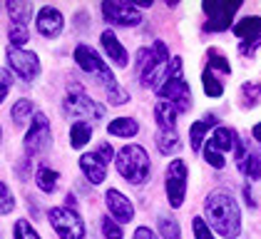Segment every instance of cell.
Wrapping results in <instances>:
<instances>
[{"label": "cell", "instance_id": "1", "mask_svg": "<svg viewBox=\"0 0 261 239\" xmlns=\"http://www.w3.org/2000/svg\"><path fill=\"white\" fill-rule=\"evenodd\" d=\"M204 214L209 227L224 239H237L241 234V209L239 202L226 189H214L204 199Z\"/></svg>", "mask_w": 261, "mask_h": 239}, {"label": "cell", "instance_id": "2", "mask_svg": "<svg viewBox=\"0 0 261 239\" xmlns=\"http://www.w3.org/2000/svg\"><path fill=\"white\" fill-rule=\"evenodd\" d=\"M169 50L162 40H154L149 47H140L137 50V73H140V80L144 87H157L160 85L162 75L169 65Z\"/></svg>", "mask_w": 261, "mask_h": 239}, {"label": "cell", "instance_id": "3", "mask_svg": "<svg viewBox=\"0 0 261 239\" xmlns=\"http://www.w3.org/2000/svg\"><path fill=\"white\" fill-rule=\"evenodd\" d=\"M115 164H117V172L129 184H142L149 177V167H152L149 155L142 145H124L115 155Z\"/></svg>", "mask_w": 261, "mask_h": 239}, {"label": "cell", "instance_id": "4", "mask_svg": "<svg viewBox=\"0 0 261 239\" xmlns=\"http://www.w3.org/2000/svg\"><path fill=\"white\" fill-rule=\"evenodd\" d=\"M75 62H77V67H80L82 73H87V75L100 80L102 85L107 87V92H112V90L120 87L115 75H112V70L107 67V62H102L97 50H92L90 45H77L75 47Z\"/></svg>", "mask_w": 261, "mask_h": 239}, {"label": "cell", "instance_id": "5", "mask_svg": "<svg viewBox=\"0 0 261 239\" xmlns=\"http://www.w3.org/2000/svg\"><path fill=\"white\" fill-rule=\"evenodd\" d=\"M62 112H65L67 117L77 119V122H87V119L100 122V119L105 117V107H102L100 102H95L92 98H87L77 87H72V90L67 92V98L62 102Z\"/></svg>", "mask_w": 261, "mask_h": 239}, {"label": "cell", "instance_id": "6", "mask_svg": "<svg viewBox=\"0 0 261 239\" xmlns=\"http://www.w3.org/2000/svg\"><path fill=\"white\" fill-rule=\"evenodd\" d=\"M47 219L60 239H85V222L72 207H53Z\"/></svg>", "mask_w": 261, "mask_h": 239}, {"label": "cell", "instance_id": "7", "mask_svg": "<svg viewBox=\"0 0 261 239\" xmlns=\"http://www.w3.org/2000/svg\"><path fill=\"white\" fill-rule=\"evenodd\" d=\"M154 92L160 95V100H167L172 102L179 112H187L192 107V90L187 85V80L181 75H174V78H162L160 85L154 87Z\"/></svg>", "mask_w": 261, "mask_h": 239}, {"label": "cell", "instance_id": "8", "mask_svg": "<svg viewBox=\"0 0 261 239\" xmlns=\"http://www.w3.org/2000/svg\"><path fill=\"white\" fill-rule=\"evenodd\" d=\"M164 189H167V202L179 209L187 197V164L181 159H172L164 175Z\"/></svg>", "mask_w": 261, "mask_h": 239}, {"label": "cell", "instance_id": "9", "mask_svg": "<svg viewBox=\"0 0 261 239\" xmlns=\"http://www.w3.org/2000/svg\"><path fill=\"white\" fill-rule=\"evenodd\" d=\"M5 55H8V62H10V70H13L22 82H33V80L40 75V58H38L33 50L8 47Z\"/></svg>", "mask_w": 261, "mask_h": 239}, {"label": "cell", "instance_id": "10", "mask_svg": "<svg viewBox=\"0 0 261 239\" xmlns=\"http://www.w3.org/2000/svg\"><path fill=\"white\" fill-rule=\"evenodd\" d=\"M22 145H25L28 157L42 155V152L50 147V122H47V117H45L42 112H35V117H33L28 132H25Z\"/></svg>", "mask_w": 261, "mask_h": 239}, {"label": "cell", "instance_id": "11", "mask_svg": "<svg viewBox=\"0 0 261 239\" xmlns=\"http://www.w3.org/2000/svg\"><path fill=\"white\" fill-rule=\"evenodd\" d=\"M201 10L206 13L204 30L219 33V30H226V28L234 22V15H237V10H239V3H204Z\"/></svg>", "mask_w": 261, "mask_h": 239}, {"label": "cell", "instance_id": "12", "mask_svg": "<svg viewBox=\"0 0 261 239\" xmlns=\"http://www.w3.org/2000/svg\"><path fill=\"white\" fill-rule=\"evenodd\" d=\"M102 18L112 25H124V28H135L142 22V10L135 8L132 3H115V0H107L102 3Z\"/></svg>", "mask_w": 261, "mask_h": 239}, {"label": "cell", "instance_id": "13", "mask_svg": "<svg viewBox=\"0 0 261 239\" xmlns=\"http://www.w3.org/2000/svg\"><path fill=\"white\" fill-rule=\"evenodd\" d=\"M234 33L244 40V47H239L241 53L251 55V50L261 45V18L259 15H249V18H241L239 22H234Z\"/></svg>", "mask_w": 261, "mask_h": 239}, {"label": "cell", "instance_id": "14", "mask_svg": "<svg viewBox=\"0 0 261 239\" xmlns=\"http://www.w3.org/2000/svg\"><path fill=\"white\" fill-rule=\"evenodd\" d=\"M35 25H38V33L42 38H58L62 33V28H65V18H62V13L58 8L45 5L38 13V22Z\"/></svg>", "mask_w": 261, "mask_h": 239}, {"label": "cell", "instance_id": "15", "mask_svg": "<svg viewBox=\"0 0 261 239\" xmlns=\"http://www.w3.org/2000/svg\"><path fill=\"white\" fill-rule=\"evenodd\" d=\"M105 204H107L112 219H117L122 224L135 219V207H132V202L124 197L120 189H107V192H105Z\"/></svg>", "mask_w": 261, "mask_h": 239}, {"label": "cell", "instance_id": "16", "mask_svg": "<svg viewBox=\"0 0 261 239\" xmlns=\"http://www.w3.org/2000/svg\"><path fill=\"white\" fill-rule=\"evenodd\" d=\"M100 42H102V47H105V53H107V58L112 60L117 67H127L129 65V55H127L124 45L117 40L115 30H102Z\"/></svg>", "mask_w": 261, "mask_h": 239}, {"label": "cell", "instance_id": "17", "mask_svg": "<svg viewBox=\"0 0 261 239\" xmlns=\"http://www.w3.org/2000/svg\"><path fill=\"white\" fill-rule=\"evenodd\" d=\"M80 170L85 172V177L90 184H102L107 177V164L97 157V152H87L80 157Z\"/></svg>", "mask_w": 261, "mask_h": 239}, {"label": "cell", "instance_id": "18", "mask_svg": "<svg viewBox=\"0 0 261 239\" xmlns=\"http://www.w3.org/2000/svg\"><path fill=\"white\" fill-rule=\"evenodd\" d=\"M214 127H217V117H214V115H204V117H199L192 125L189 142H192V150H194V152H201V147H204V142H206V132L214 130Z\"/></svg>", "mask_w": 261, "mask_h": 239}, {"label": "cell", "instance_id": "19", "mask_svg": "<svg viewBox=\"0 0 261 239\" xmlns=\"http://www.w3.org/2000/svg\"><path fill=\"white\" fill-rule=\"evenodd\" d=\"M177 117H179V110L167 102V100H160L157 107H154V119L160 125V130H177Z\"/></svg>", "mask_w": 261, "mask_h": 239}, {"label": "cell", "instance_id": "20", "mask_svg": "<svg viewBox=\"0 0 261 239\" xmlns=\"http://www.w3.org/2000/svg\"><path fill=\"white\" fill-rule=\"evenodd\" d=\"M234 139H237V132L234 130H229V127H214V132H212V137L206 139L204 145L206 147H212V150H217V152H229V150H234Z\"/></svg>", "mask_w": 261, "mask_h": 239}, {"label": "cell", "instance_id": "21", "mask_svg": "<svg viewBox=\"0 0 261 239\" xmlns=\"http://www.w3.org/2000/svg\"><path fill=\"white\" fill-rule=\"evenodd\" d=\"M107 132L115 137H135L140 132V122L135 117H117L107 125Z\"/></svg>", "mask_w": 261, "mask_h": 239}, {"label": "cell", "instance_id": "22", "mask_svg": "<svg viewBox=\"0 0 261 239\" xmlns=\"http://www.w3.org/2000/svg\"><path fill=\"white\" fill-rule=\"evenodd\" d=\"M58 182H60V175L53 170V167H47V164H40L38 167V172H35V184L40 187L42 192H55L58 189Z\"/></svg>", "mask_w": 261, "mask_h": 239}, {"label": "cell", "instance_id": "23", "mask_svg": "<svg viewBox=\"0 0 261 239\" xmlns=\"http://www.w3.org/2000/svg\"><path fill=\"white\" fill-rule=\"evenodd\" d=\"M5 8H8V15H10V22H13V25H25V28H28L30 15H33V5H30V3L10 0Z\"/></svg>", "mask_w": 261, "mask_h": 239}, {"label": "cell", "instance_id": "24", "mask_svg": "<svg viewBox=\"0 0 261 239\" xmlns=\"http://www.w3.org/2000/svg\"><path fill=\"white\" fill-rule=\"evenodd\" d=\"M90 139H92L90 122H72V127H70V145H72L75 150H82Z\"/></svg>", "mask_w": 261, "mask_h": 239}, {"label": "cell", "instance_id": "25", "mask_svg": "<svg viewBox=\"0 0 261 239\" xmlns=\"http://www.w3.org/2000/svg\"><path fill=\"white\" fill-rule=\"evenodd\" d=\"M239 172L246 179H259L261 177V157L256 152H246L239 159Z\"/></svg>", "mask_w": 261, "mask_h": 239}, {"label": "cell", "instance_id": "26", "mask_svg": "<svg viewBox=\"0 0 261 239\" xmlns=\"http://www.w3.org/2000/svg\"><path fill=\"white\" fill-rule=\"evenodd\" d=\"M157 150L162 155H174L179 150V135L177 130H160L157 132Z\"/></svg>", "mask_w": 261, "mask_h": 239}, {"label": "cell", "instance_id": "27", "mask_svg": "<svg viewBox=\"0 0 261 239\" xmlns=\"http://www.w3.org/2000/svg\"><path fill=\"white\" fill-rule=\"evenodd\" d=\"M30 117H35V102L28 98H20L13 105V122L15 125H28Z\"/></svg>", "mask_w": 261, "mask_h": 239}, {"label": "cell", "instance_id": "28", "mask_svg": "<svg viewBox=\"0 0 261 239\" xmlns=\"http://www.w3.org/2000/svg\"><path fill=\"white\" fill-rule=\"evenodd\" d=\"M201 85H204L206 98H221L224 95V82H219V78H214V70H209V67H204V73H201Z\"/></svg>", "mask_w": 261, "mask_h": 239}, {"label": "cell", "instance_id": "29", "mask_svg": "<svg viewBox=\"0 0 261 239\" xmlns=\"http://www.w3.org/2000/svg\"><path fill=\"white\" fill-rule=\"evenodd\" d=\"M239 95H241L244 107H254V105L261 100V82H244L241 90H239Z\"/></svg>", "mask_w": 261, "mask_h": 239}, {"label": "cell", "instance_id": "30", "mask_svg": "<svg viewBox=\"0 0 261 239\" xmlns=\"http://www.w3.org/2000/svg\"><path fill=\"white\" fill-rule=\"evenodd\" d=\"M160 234H162V239H181L179 222L174 217H169V214L160 217Z\"/></svg>", "mask_w": 261, "mask_h": 239}, {"label": "cell", "instance_id": "31", "mask_svg": "<svg viewBox=\"0 0 261 239\" xmlns=\"http://www.w3.org/2000/svg\"><path fill=\"white\" fill-rule=\"evenodd\" d=\"M100 227H102V237H105V239H124L122 224L117 222V219H112V217H102Z\"/></svg>", "mask_w": 261, "mask_h": 239}, {"label": "cell", "instance_id": "32", "mask_svg": "<svg viewBox=\"0 0 261 239\" xmlns=\"http://www.w3.org/2000/svg\"><path fill=\"white\" fill-rule=\"evenodd\" d=\"M8 40H10V47H22V45L30 40V33H28V28H25V25H13V22H10Z\"/></svg>", "mask_w": 261, "mask_h": 239}, {"label": "cell", "instance_id": "33", "mask_svg": "<svg viewBox=\"0 0 261 239\" xmlns=\"http://www.w3.org/2000/svg\"><path fill=\"white\" fill-rule=\"evenodd\" d=\"M206 58H209V62H206V67H209V70H221L224 75H229V73H231V67H229V60L224 58V55H219L214 47L206 53Z\"/></svg>", "mask_w": 261, "mask_h": 239}, {"label": "cell", "instance_id": "34", "mask_svg": "<svg viewBox=\"0 0 261 239\" xmlns=\"http://www.w3.org/2000/svg\"><path fill=\"white\" fill-rule=\"evenodd\" d=\"M15 209V197L5 182H0V214H10Z\"/></svg>", "mask_w": 261, "mask_h": 239}, {"label": "cell", "instance_id": "35", "mask_svg": "<svg viewBox=\"0 0 261 239\" xmlns=\"http://www.w3.org/2000/svg\"><path fill=\"white\" fill-rule=\"evenodd\" d=\"M15 239H40L38 237V232L33 229V224L28 222V219H20V222H15Z\"/></svg>", "mask_w": 261, "mask_h": 239}, {"label": "cell", "instance_id": "36", "mask_svg": "<svg viewBox=\"0 0 261 239\" xmlns=\"http://www.w3.org/2000/svg\"><path fill=\"white\" fill-rule=\"evenodd\" d=\"M192 229H194V237L197 239H214L212 234V227H209V222L201 217H194L192 219Z\"/></svg>", "mask_w": 261, "mask_h": 239}, {"label": "cell", "instance_id": "37", "mask_svg": "<svg viewBox=\"0 0 261 239\" xmlns=\"http://www.w3.org/2000/svg\"><path fill=\"white\" fill-rule=\"evenodd\" d=\"M201 155H204V159H206L212 167H217V170H221V167L226 164V162H224V155L217 152V150H212V147H206V145L201 147Z\"/></svg>", "mask_w": 261, "mask_h": 239}, {"label": "cell", "instance_id": "38", "mask_svg": "<svg viewBox=\"0 0 261 239\" xmlns=\"http://www.w3.org/2000/svg\"><path fill=\"white\" fill-rule=\"evenodd\" d=\"M10 85H13V75H10V70L0 67V102L8 98V92H10Z\"/></svg>", "mask_w": 261, "mask_h": 239}, {"label": "cell", "instance_id": "39", "mask_svg": "<svg viewBox=\"0 0 261 239\" xmlns=\"http://www.w3.org/2000/svg\"><path fill=\"white\" fill-rule=\"evenodd\" d=\"M107 102H110V105H127V102H129V92L117 87V90L107 92Z\"/></svg>", "mask_w": 261, "mask_h": 239}, {"label": "cell", "instance_id": "40", "mask_svg": "<svg viewBox=\"0 0 261 239\" xmlns=\"http://www.w3.org/2000/svg\"><path fill=\"white\" fill-rule=\"evenodd\" d=\"M97 157L107 164V162H112V157H115V152H112V147H110V142H102L100 147H97Z\"/></svg>", "mask_w": 261, "mask_h": 239}, {"label": "cell", "instance_id": "41", "mask_svg": "<svg viewBox=\"0 0 261 239\" xmlns=\"http://www.w3.org/2000/svg\"><path fill=\"white\" fill-rule=\"evenodd\" d=\"M135 239H160L149 227H137L135 229Z\"/></svg>", "mask_w": 261, "mask_h": 239}, {"label": "cell", "instance_id": "42", "mask_svg": "<svg viewBox=\"0 0 261 239\" xmlns=\"http://www.w3.org/2000/svg\"><path fill=\"white\" fill-rule=\"evenodd\" d=\"M251 135H254V139H256V142H261V122H256V125H254Z\"/></svg>", "mask_w": 261, "mask_h": 239}, {"label": "cell", "instance_id": "43", "mask_svg": "<svg viewBox=\"0 0 261 239\" xmlns=\"http://www.w3.org/2000/svg\"><path fill=\"white\" fill-rule=\"evenodd\" d=\"M0 139H3V130H0Z\"/></svg>", "mask_w": 261, "mask_h": 239}]
</instances>
